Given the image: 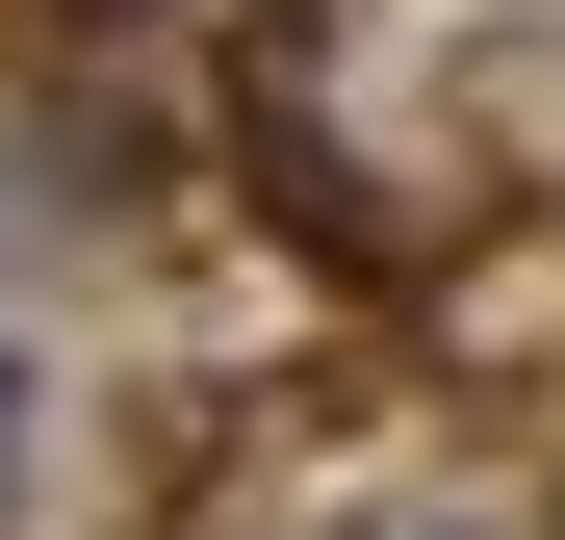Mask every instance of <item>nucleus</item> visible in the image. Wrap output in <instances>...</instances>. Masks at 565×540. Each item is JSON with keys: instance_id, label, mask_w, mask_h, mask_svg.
Listing matches in <instances>:
<instances>
[{"instance_id": "obj_1", "label": "nucleus", "mask_w": 565, "mask_h": 540, "mask_svg": "<svg viewBox=\"0 0 565 540\" xmlns=\"http://www.w3.org/2000/svg\"><path fill=\"white\" fill-rule=\"evenodd\" d=\"M0 257H26V180H0Z\"/></svg>"}]
</instances>
